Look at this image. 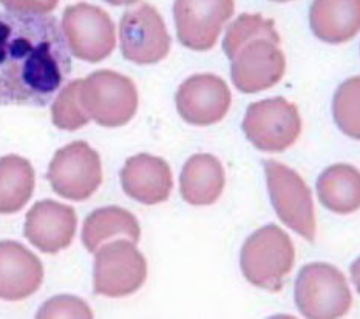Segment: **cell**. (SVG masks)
Masks as SVG:
<instances>
[{
	"label": "cell",
	"instance_id": "52a82bcc",
	"mask_svg": "<svg viewBox=\"0 0 360 319\" xmlns=\"http://www.w3.org/2000/svg\"><path fill=\"white\" fill-rule=\"evenodd\" d=\"M241 128L257 150L281 153L300 137L302 118L292 102L277 96L250 104Z\"/></svg>",
	"mask_w": 360,
	"mask_h": 319
},
{
	"label": "cell",
	"instance_id": "7a4b0ae2",
	"mask_svg": "<svg viewBox=\"0 0 360 319\" xmlns=\"http://www.w3.org/2000/svg\"><path fill=\"white\" fill-rule=\"evenodd\" d=\"M295 262V248L288 233L268 224L249 235L240 252V269L248 283L268 292L283 289Z\"/></svg>",
	"mask_w": 360,
	"mask_h": 319
},
{
	"label": "cell",
	"instance_id": "ba28073f",
	"mask_svg": "<svg viewBox=\"0 0 360 319\" xmlns=\"http://www.w3.org/2000/svg\"><path fill=\"white\" fill-rule=\"evenodd\" d=\"M147 279V261L135 243L113 239L101 245L93 266V289L96 294L124 298L138 292Z\"/></svg>",
	"mask_w": 360,
	"mask_h": 319
},
{
	"label": "cell",
	"instance_id": "cb8c5ba5",
	"mask_svg": "<svg viewBox=\"0 0 360 319\" xmlns=\"http://www.w3.org/2000/svg\"><path fill=\"white\" fill-rule=\"evenodd\" d=\"M36 318H93V312L81 298L59 294L46 301Z\"/></svg>",
	"mask_w": 360,
	"mask_h": 319
},
{
	"label": "cell",
	"instance_id": "8fae6325",
	"mask_svg": "<svg viewBox=\"0 0 360 319\" xmlns=\"http://www.w3.org/2000/svg\"><path fill=\"white\" fill-rule=\"evenodd\" d=\"M124 59L136 65H153L166 59L172 39L162 15L155 6L141 4L124 13L120 22Z\"/></svg>",
	"mask_w": 360,
	"mask_h": 319
},
{
	"label": "cell",
	"instance_id": "9c48e42d",
	"mask_svg": "<svg viewBox=\"0 0 360 319\" xmlns=\"http://www.w3.org/2000/svg\"><path fill=\"white\" fill-rule=\"evenodd\" d=\"M62 33L75 57L98 64L107 59L116 46L115 23L103 8L79 2L65 8Z\"/></svg>",
	"mask_w": 360,
	"mask_h": 319
},
{
	"label": "cell",
	"instance_id": "603a6c76",
	"mask_svg": "<svg viewBox=\"0 0 360 319\" xmlns=\"http://www.w3.org/2000/svg\"><path fill=\"white\" fill-rule=\"evenodd\" d=\"M81 85L82 79L67 83L53 100L51 119L59 130L75 131L90 122V116L85 111L81 99Z\"/></svg>",
	"mask_w": 360,
	"mask_h": 319
},
{
	"label": "cell",
	"instance_id": "484cf974",
	"mask_svg": "<svg viewBox=\"0 0 360 319\" xmlns=\"http://www.w3.org/2000/svg\"><path fill=\"white\" fill-rule=\"evenodd\" d=\"M349 273H351V279H353V283L356 285V290L360 294V256L353 264H351Z\"/></svg>",
	"mask_w": 360,
	"mask_h": 319
},
{
	"label": "cell",
	"instance_id": "ac0fdd59",
	"mask_svg": "<svg viewBox=\"0 0 360 319\" xmlns=\"http://www.w3.org/2000/svg\"><path fill=\"white\" fill-rule=\"evenodd\" d=\"M226 185L221 161L210 153L193 154L186 161L179 176V191L191 205L206 207L220 199Z\"/></svg>",
	"mask_w": 360,
	"mask_h": 319
},
{
	"label": "cell",
	"instance_id": "4316f807",
	"mask_svg": "<svg viewBox=\"0 0 360 319\" xmlns=\"http://www.w3.org/2000/svg\"><path fill=\"white\" fill-rule=\"evenodd\" d=\"M108 5H113V6H129L139 2V0H104Z\"/></svg>",
	"mask_w": 360,
	"mask_h": 319
},
{
	"label": "cell",
	"instance_id": "7c38bea8",
	"mask_svg": "<svg viewBox=\"0 0 360 319\" xmlns=\"http://www.w3.org/2000/svg\"><path fill=\"white\" fill-rule=\"evenodd\" d=\"M236 13V0H175L174 18L179 43L192 51L212 50Z\"/></svg>",
	"mask_w": 360,
	"mask_h": 319
},
{
	"label": "cell",
	"instance_id": "2e32d148",
	"mask_svg": "<svg viewBox=\"0 0 360 319\" xmlns=\"http://www.w3.org/2000/svg\"><path fill=\"white\" fill-rule=\"evenodd\" d=\"M42 281L44 266L33 252L15 240L0 243V299H27Z\"/></svg>",
	"mask_w": 360,
	"mask_h": 319
},
{
	"label": "cell",
	"instance_id": "44dd1931",
	"mask_svg": "<svg viewBox=\"0 0 360 319\" xmlns=\"http://www.w3.org/2000/svg\"><path fill=\"white\" fill-rule=\"evenodd\" d=\"M34 191V170L18 154L0 158V213H18Z\"/></svg>",
	"mask_w": 360,
	"mask_h": 319
},
{
	"label": "cell",
	"instance_id": "e0dca14e",
	"mask_svg": "<svg viewBox=\"0 0 360 319\" xmlns=\"http://www.w3.org/2000/svg\"><path fill=\"white\" fill-rule=\"evenodd\" d=\"M308 18L319 41L349 42L360 33V0H312Z\"/></svg>",
	"mask_w": 360,
	"mask_h": 319
},
{
	"label": "cell",
	"instance_id": "ffe728a7",
	"mask_svg": "<svg viewBox=\"0 0 360 319\" xmlns=\"http://www.w3.org/2000/svg\"><path fill=\"white\" fill-rule=\"evenodd\" d=\"M141 227L135 215L118 205L103 207L85 217L82 227V244L90 253H96L107 240L129 239L138 243Z\"/></svg>",
	"mask_w": 360,
	"mask_h": 319
},
{
	"label": "cell",
	"instance_id": "d6986e66",
	"mask_svg": "<svg viewBox=\"0 0 360 319\" xmlns=\"http://www.w3.org/2000/svg\"><path fill=\"white\" fill-rule=\"evenodd\" d=\"M320 204L335 215L360 210V170L349 163H334L322 171L316 184Z\"/></svg>",
	"mask_w": 360,
	"mask_h": 319
},
{
	"label": "cell",
	"instance_id": "6da1fadb",
	"mask_svg": "<svg viewBox=\"0 0 360 319\" xmlns=\"http://www.w3.org/2000/svg\"><path fill=\"white\" fill-rule=\"evenodd\" d=\"M72 73L58 19L0 13V107H46Z\"/></svg>",
	"mask_w": 360,
	"mask_h": 319
},
{
	"label": "cell",
	"instance_id": "277c9868",
	"mask_svg": "<svg viewBox=\"0 0 360 319\" xmlns=\"http://www.w3.org/2000/svg\"><path fill=\"white\" fill-rule=\"evenodd\" d=\"M271 204L280 221L309 243H314L317 221L311 189L295 170L278 161L263 162Z\"/></svg>",
	"mask_w": 360,
	"mask_h": 319
},
{
	"label": "cell",
	"instance_id": "d4e9b609",
	"mask_svg": "<svg viewBox=\"0 0 360 319\" xmlns=\"http://www.w3.org/2000/svg\"><path fill=\"white\" fill-rule=\"evenodd\" d=\"M8 11L15 14H49L59 0H0Z\"/></svg>",
	"mask_w": 360,
	"mask_h": 319
},
{
	"label": "cell",
	"instance_id": "4fadbf2b",
	"mask_svg": "<svg viewBox=\"0 0 360 319\" xmlns=\"http://www.w3.org/2000/svg\"><path fill=\"white\" fill-rule=\"evenodd\" d=\"M176 111L191 125L209 127L221 122L232 104L229 85L217 74H193L179 85Z\"/></svg>",
	"mask_w": 360,
	"mask_h": 319
},
{
	"label": "cell",
	"instance_id": "5b68a950",
	"mask_svg": "<svg viewBox=\"0 0 360 319\" xmlns=\"http://www.w3.org/2000/svg\"><path fill=\"white\" fill-rule=\"evenodd\" d=\"M280 34H260L243 42L231 53V79L236 88L254 95L272 88L283 79L286 57Z\"/></svg>",
	"mask_w": 360,
	"mask_h": 319
},
{
	"label": "cell",
	"instance_id": "3957f363",
	"mask_svg": "<svg viewBox=\"0 0 360 319\" xmlns=\"http://www.w3.org/2000/svg\"><path fill=\"white\" fill-rule=\"evenodd\" d=\"M294 299L297 310L309 319L342 318L353 304L347 276L328 262H311L300 269Z\"/></svg>",
	"mask_w": 360,
	"mask_h": 319
},
{
	"label": "cell",
	"instance_id": "5bb4252c",
	"mask_svg": "<svg viewBox=\"0 0 360 319\" xmlns=\"http://www.w3.org/2000/svg\"><path fill=\"white\" fill-rule=\"evenodd\" d=\"M77 227L75 208L56 201H41L27 213L23 233L44 253H59L73 243Z\"/></svg>",
	"mask_w": 360,
	"mask_h": 319
},
{
	"label": "cell",
	"instance_id": "30bf717a",
	"mask_svg": "<svg viewBox=\"0 0 360 319\" xmlns=\"http://www.w3.org/2000/svg\"><path fill=\"white\" fill-rule=\"evenodd\" d=\"M46 177L60 198L87 201L103 184V163L96 150L87 142L77 141L56 151Z\"/></svg>",
	"mask_w": 360,
	"mask_h": 319
},
{
	"label": "cell",
	"instance_id": "83f0119b",
	"mask_svg": "<svg viewBox=\"0 0 360 319\" xmlns=\"http://www.w3.org/2000/svg\"><path fill=\"white\" fill-rule=\"evenodd\" d=\"M271 2H277V4H286V2H292V0H271Z\"/></svg>",
	"mask_w": 360,
	"mask_h": 319
},
{
	"label": "cell",
	"instance_id": "8992f818",
	"mask_svg": "<svg viewBox=\"0 0 360 319\" xmlns=\"http://www.w3.org/2000/svg\"><path fill=\"white\" fill-rule=\"evenodd\" d=\"M81 99L90 119L107 128L125 125L138 110L135 82L112 69H99L82 79Z\"/></svg>",
	"mask_w": 360,
	"mask_h": 319
},
{
	"label": "cell",
	"instance_id": "9a60e30c",
	"mask_svg": "<svg viewBox=\"0 0 360 319\" xmlns=\"http://www.w3.org/2000/svg\"><path fill=\"white\" fill-rule=\"evenodd\" d=\"M120 179L124 193L144 205L166 202L174 189V176L169 163L147 153L125 161Z\"/></svg>",
	"mask_w": 360,
	"mask_h": 319
},
{
	"label": "cell",
	"instance_id": "7402d4cb",
	"mask_svg": "<svg viewBox=\"0 0 360 319\" xmlns=\"http://www.w3.org/2000/svg\"><path fill=\"white\" fill-rule=\"evenodd\" d=\"M333 118L343 135L360 141V76L349 77L335 90Z\"/></svg>",
	"mask_w": 360,
	"mask_h": 319
}]
</instances>
